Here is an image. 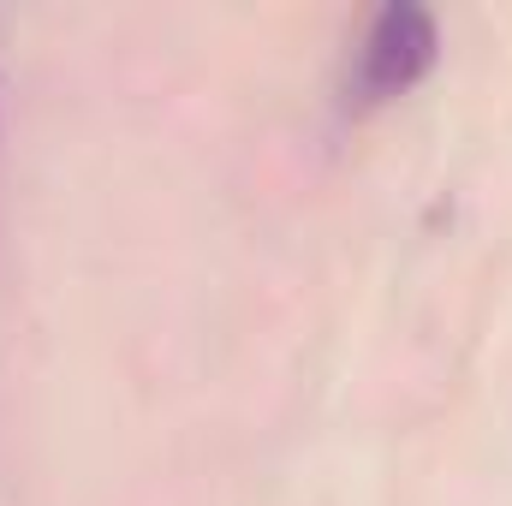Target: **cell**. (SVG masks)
Returning <instances> with one entry per match:
<instances>
[{"label": "cell", "instance_id": "cell-1", "mask_svg": "<svg viewBox=\"0 0 512 506\" xmlns=\"http://www.w3.org/2000/svg\"><path fill=\"white\" fill-rule=\"evenodd\" d=\"M441 60V24L417 0H387L370 12L352 60H346V108L376 114L405 102Z\"/></svg>", "mask_w": 512, "mask_h": 506}]
</instances>
